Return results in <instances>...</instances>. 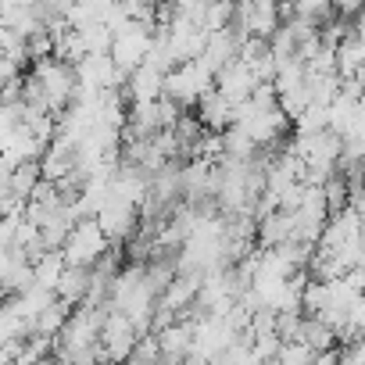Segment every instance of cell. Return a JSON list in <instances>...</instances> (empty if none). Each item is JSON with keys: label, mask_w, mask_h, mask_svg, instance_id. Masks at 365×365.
<instances>
[{"label": "cell", "mask_w": 365, "mask_h": 365, "mask_svg": "<svg viewBox=\"0 0 365 365\" xmlns=\"http://www.w3.org/2000/svg\"><path fill=\"white\" fill-rule=\"evenodd\" d=\"M205 90H212V72H208L197 58L175 61V65L165 72V79H161V93H165L168 101H175L179 108H194V101H197Z\"/></svg>", "instance_id": "6da1fadb"}, {"label": "cell", "mask_w": 365, "mask_h": 365, "mask_svg": "<svg viewBox=\"0 0 365 365\" xmlns=\"http://www.w3.org/2000/svg\"><path fill=\"white\" fill-rule=\"evenodd\" d=\"M104 251H108V237H104V230L97 226L93 215L76 219L68 237L61 240V255H65L68 265H93Z\"/></svg>", "instance_id": "7a4b0ae2"}, {"label": "cell", "mask_w": 365, "mask_h": 365, "mask_svg": "<svg viewBox=\"0 0 365 365\" xmlns=\"http://www.w3.org/2000/svg\"><path fill=\"white\" fill-rule=\"evenodd\" d=\"M93 219H97V226L104 230L108 244L129 240V237L136 233V226H140V212H136L133 205H125V201L111 197V194H108V201L93 212Z\"/></svg>", "instance_id": "3957f363"}, {"label": "cell", "mask_w": 365, "mask_h": 365, "mask_svg": "<svg viewBox=\"0 0 365 365\" xmlns=\"http://www.w3.org/2000/svg\"><path fill=\"white\" fill-rule=\"evenodd\" d=\"M72 68H76V86H86V90H104V86L125 83V72L115 68L111 54H83Z\"/></svg>", "instance_id": "277c9868"}, {"label": "cell", "mask_w": 365, "mask_h": 365, "mask_svg": "<svg viewBox=\"0 0 365 365\" xmlns=\"http://www.w3.org/2000/svg\"><path fill=\"white\" fill-rule=\"evenodd\" d=\"M212 86L230 101V104H237V101H244V97H251V90L258 86V79H255V72H251V65L247 61H240V58H230L215 76H212Z\"/></svg>", "instance_id": "5b68a950"}, {"label": "cell", "mask_w": 365, "mask_h": 365, "mask_svg": "<svg viewBox=\"0 0 365 365\" xmlns=\"http://www.w3.org/2000/svg\"><path fill=\"white\" fill-rule=\"evenodd\" d=\"M194 115H197V122H201L205 129L222 133V129L233 122V104L212 86V90H205V93L194 101Z\"/></svg>", "instance_id": "8992f818"}, {"label": "cell", "mask_w": 365, "mask_h": 365, "mask_svg": "<svg viewBox=\"0 0 365 365\" xmlns=\"http://www.w3.org/2000/svg\"><path fill=\"white\" fill-rule=\"evenodd\" d=\"M86 287H90V265H68L58 272L54 279V297H61L65 304H79L86 297Z\"/></svg>", "instance_id": "52a82bcc"}, {"label": "cell", "mask_w": 365, "mask_h": 365, "mask_svg": "<svg viewBox=\"0 0 365 365\" xmlns=\"http://www.w3.org/2000/svg\"><path fill=\"white\" fill-rule=\"evenodd\" d=\"M161 72L158 68H150V65H136L129 76H125V83H122V90L129 93V101H154V97H161Z\"/></svg>", "instance_id": "ba28073f"}, {"label": "cell", "mask_w": 365, "mask_h": 365, "mask_svg": "<svg viewBox=\"0 0 365 365\" xmlns=\"http://www.w3.org/2000/svg\"><path fill=\"white\" fill-rule=\"evenodd\" d=\"M76 33H79V40H83L86 54H108L111 36H115L104 22H90V26H83V29H76Z\"/></svg>", "instance_id": "9c48e42d"}, {"label": "cell", "mask_w": 365, "mask_h": 365, "mask_svg": "<svg viewBox=\"0 0 365 365\" xmlns=\"http://www.w3.org/2000/svg\"><path fill=\"white\" fill-rule=\"evenodd\" d=\"M230 22H233V4H230V0H208L205 15H201V29L215 33V29H226Z\"/></svg>", "instance_id": "30bf717a"}, {"label": "cell", "mask_w": 365, "mask_h": 365, "mask_svg": "<svg viewBox=\"0 0 365 365\" xmlns=\"http://www.w3.org/2000/svg\"><path fill=\"white\" fill-rule=\"evenodd\" d=\"M276 361H283V365H312L315 361V351L304 340H279Z\"/></svg>", "instance_id": "8fae6325"}, {"label": "cell", "mask_w": 365, "mask_h": 365, "mask_svg": "<svg viewBox=\"0 0 365 365\" xmlns=\"http://www.w3.org/2000/svg\"><path fill=\"white\" fill-rule=\"evenodd\" d=\"M290 4H294L297 15H308L315 22H326L329 11H333V0H290Z\"/></svg>", "instance_id": "7c38bea8"}, {"label": "cell", "mask_w": 365, "mask_h": 365, "mask_svg": "<svg viewBox=\"0 0 365 365\" xmlns=\"http://www.w3.org/2000/svg\"><path fill=\"white\" fill-rule=\"evenodd\" d=\"M333 8H336L340 19H354L358 8H361V0H333Z\"/></svg>", "instance_id": "4fadbf2b"}, {"label": "cell", "mask_w": 365, "mask_h": 365, "mask_svg": "<svg viewBox=\"0 0 365 365\" xmlns=\"http://www.w3.org/2000/svg\"><path fill=\"white\" fill-rule=\"evenodd\" d=\"M8 301V290H4V283H0V304H4Z\"/></svg>", "instance_id": "5bb4252c"}, {"label": "cell", "mask_w": 365, "mask_h": 365, "mask_svg": "<svg viewBox=\"0 0 365 365\" xmlns=\"http://www.w3.org/2000/svg\"><path fill=\"white\" fill-rule=\"evenodd\" d=\"M147 4H154V8H158V4H165V0H147Z\"/></svg>", "instance_id": "9a60e30c"}]
</instances>
